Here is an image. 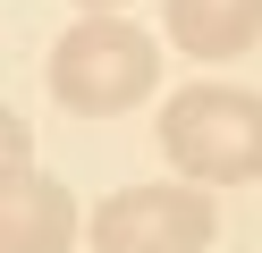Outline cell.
<instances>
[{
    "label": "cell",
    "mask_w": 262,
    "mask_h": 253,
    "mask_svg": "<svg viewBox=\"0 0 262 253\" xmlns=\"http://www.w3.org/2000/svg\"><path fill=\"white\" fill-rule=\"evenodd\" d=\"M169 42L194 59H237L262 42V0H169Z\"/></svg>",
    "instance_id": "cell-5"
},
{
    "label": "cell",
    "mask_w": 262,
    "mask_h": 253,
    "mask_svg": "<svg viewBox=\"0 0 262 253\" xmlns=\"http://www.w3.org/2000/svg\"><path fill=\"white\" fill-rule=\"evenodd\" d=\"M220 211L194 186H127L93 211V253H203Z\"/></svg>",
    "instance_id": "cell-3"
},
{
    "label": "cell",
    "mask_w": 262,
    "mask_h": 253,
    "mask_svg": "<svg viewBox=\"0 0 262 253\" xmlns=\"http://www.w3.org/2000/svg\"><path fill=\"white\" fill-rule=\"evenodd\" d=\"M51 101L59 110H85V118H119L136 110L144 93L161 84V42L127 17H85L51 42Z\"/></svg>",
    "instance_id": "cell-1"
},
{
    "label": "cell",
    "mask_w": 262,
    "mask_h": 253,
    "mask_svg": "<svg viewBox=\"0 0 262 253\" xmlns=\"http://www.w3.org/2000/svg\"><path fill=\"white\" fill-rule=\"evenodd\" d=\"M68 236H76V202L59 177L42 169L0 177V253H68Z\"/></svg>",
    "instance_id": "cell-4"
},
{
    "label": "cell",
    "mask_w": 262,
    "mask_h": 253,
    "mask_svg": "<svg viewBox=\"0 0 262 253\" xmlns=\"http://www.w3.org/2000/svg\"><path fill=\"white\" fill-rule=\"evenodd\" d=\"M161 152L194 186H245L262 177V93L245 84H186L161 110Z\"/></svg>",
    "instance_id": "cell-2"
},
{
    "label": "cell",
    "mask_w": 262,
    "mask_h": 253,
    "mask_svg": "<svg viewBox=\"0 0 262 253\" xmlns=\"http://www.w3.org/2000/svg\"><path fill=\"white\" fill-rule=\"evenodd\" d=\"M85 9H93V17H110V9H119V0H85Z\"/></svg>",
    "instance_id": "cell-6"
}]
</instances>
